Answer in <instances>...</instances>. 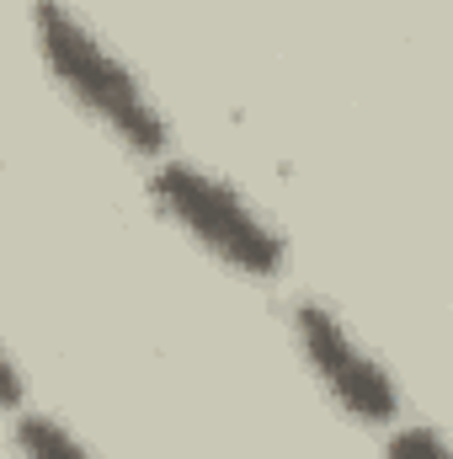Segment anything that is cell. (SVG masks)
Returning <instances> with one entry per match:
<instances>
[{"label": "cell", "mask_w": 453, "mask_h": 459, "mask_svg": "<svg viewBox=\"0 0 453 459\" xmlns=\"http://www.w3.org/2000/svg\"><path fill=\"white\" fill-rule=\"evenodd\" d=\"M27 406V379L16 368V358L0 347V411H21Z\"/></svg>", "instance_id": "8992f818"}, {"label": "cell", "mask_w": 453, "mask_h": 459, "mask_svg": "<svg viewBox=\"0 0 453 459\" xmlns=\"http://www.w3.org/2000/svg\"><path fill=\"white\" fill-rule=\"evenodd\" d=\"M32 38H38L48 75L59 81V91L86 117H97L117 144H128L133 155H150V160H160L171 150V123L160 113V102L144 91V81L128 70V59L75 5L32 0Z\"/></svg>", "instance_id": "6da1fadb"}, {"label": "cell", "mask_w": 453, "mask_h": 459, "mask_svg": "<svg viewBox=\"0 0 453 459\" xmlns=\"http://www.w3.org/2000/svg\"><path fill=\"white\" fill-rule=\"evenodd\" d=\"M11 438H16V455L21 459H97L81 444L75 428H64V422L48 417V411H16Z\"/></svg>", "instance_id": "277c9868"}, {"label": "cell", "mask_w": 453, "mask_h": 459, "mask_svg": "<svg viewBox=\"0 0 453 459\" xmlns=\"http://www.w3.org/2000/svg\"><path fill=\"white\" fill-rule=\"evenodd\" d=\"M150 198L160 204V214L176 230H187L209 256H219L240 278H278L288 262V240L272 225L229 177L182 160V155H160V166L150 171Z\"/></svg>", "instance_id": "7a4b0ae2"}, {"label": "cell", "mask_w": 453, "mask_h": 459, "mask_svg": "<svg viewBox=\"0 0 453 459\" xmlns=\"http://www.w3.org/2000/svg\"><path fill=\"white\" fill-rule=\"evenodd\" d=\"M384 459H449V444L432 422H400L384 444Z\"/></svg>", "instance_id": "5b68a950"}, {"label": "cell", "mask_w": 453, "mask_h": 459, "mask_svg": "<svg viewBox=\"0 0 453 459\" xmlns=\"http://www.w3.org/2000/svg\"><path fill=\"white\" fill-rule=\"evenodd\" d=\"M294 342L304 352L310 374L321 379V390L337 401L352 422L384 428V422L400 417V385H395V374L352 337V326L341 321L326 299H299L294 305Z\"/></svg>", "instance_id": "3957f363"}]
</instances>
